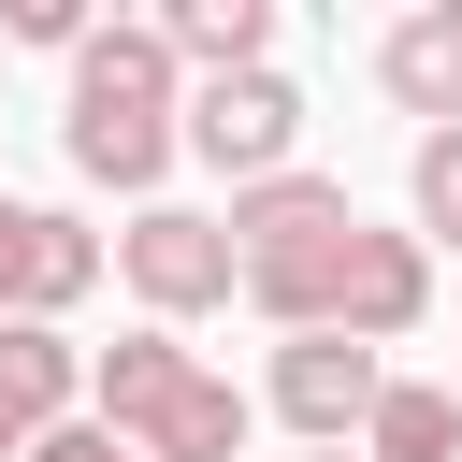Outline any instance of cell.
<instances>
[{"mask_svg":"<svg viewBox=\"0 0 462 462\" xmlns=\"http://www.w3.org/2000/svg\"><path fill=\"white\" fill-rule=\"evenodd\" d=\"M29 462H144V448H130V433H101V419H58Z\"/></svg>","mask_w":462,"mask_h":462,"instance_id":"cell-15","label":"cell"},{"mask_svg":"<svg viewBox=\"0 0 462 462\" xmlns=\"http://www.w3.org/2000/svg\"><path fill=\"white\" fill-rule=\"evenodd\" d=\"M0 29L43 43V58H87V0H0Z\"/></svg>","mask_w":462,"mask_h":462,"instance_id":"cell-14","label":"cell"},{"mask_svg":"<svg viewBox=\"0 0 462 462\" xmlns=\"http://www.w3.org/2000/svg\"><path fill=\"white\" fill-rule=\"evenodd\" d=\"M173 144H188V116H173V43H159V14H144V29H87V58H72V173H87V188H159Z\"/></svg>","mask_w":462,"mask_h":462,"instance_id":"cell-1","label":"cell"},{"mask_svg":"<svg viewBox=\"0 0 462 462\" xmlns=\"http://www.w3.org/2000/svg\"><path fill=\"white\" fill-rule=\"evenodd\" d=\"M72 390H87V346L43 332V318H0V462H29L72 419Z\"/></svg>","mask_w":462,"mask_h":462,"instance_id":"cell-8","label":"cell"},{"mask_svg":"<svg viewBox=\"0 0 462 462\" xmlns=\"http://www.w3.org/2000/svg\"><path fill=\"white\" fill-rule=\"evenodd\" d=\"M159 43H173V72H202V87L274 72V0H173V14H159Z\"/></svg>","mask_w":462,"mask_h":462,"instance_id":"cell-10","label":"cell"},{"mask_svg":"<svg viewBox=\"0 0 462 462\" xmlns=\"http://www.w3.org/2000/svg\"><path fill=\"white\" fill-rule=\"evenodd\" d=\"M346 245H361V202H346L332 173H274V188L231 202V260H245V303H260L274 332H318V318H332Z\"/></svg>","mask_w":462,"mask_h":462,"instance_id":"cell-2","label":"cell"},{"mask_svg":"<svg viewBox=\"0 0 462 462\" xmlns=\"http://www.w3.org/2000/svg\"><path fill=\"white\" fill-rule=\"evenodd\" d=\"M188 144L231 173V202L245 188H274V173H303V87L289 72H231V87H202L188 101Z\"/></svg>","mask_w":462,"mask_h":462,"instance_id":"cell-4","label":"cell"},{"mask_svg":"<svg viewBox=\"0 0 462 462\" xmlns=\"http://www.w3.org/2000/svg\"><path fill=\"white\" fill-rule=\"evenodd\" d=\"M419 231L462 245V130H419Z\"/></svg>","mask_w":462,"mask_h":462,"instance_id":"cell-13","label":"cell"},{"mask_svg":"<svg viewBox=\"0 0 462 462\" xmlns=\"http://www.w3.org/2000/svg\"><path fill=\"white\" fill-rule=\"evenodd\" d=\"M116 274L144 289V318H159V332L245 289V260H231V217H188V202H144V217L116 231Z\"/></svg>","mask_w":462,"mask_h":462,"instance_id":"cell-3","label":"cell"},{"mask_svg":"<svg viewBox=\"0 0 462 462\" xmlns=\"http://www.w3.org/2000/svg\"><path fill=\"white\" fill-rule=\"evenodd\" d=\"M188 375H202V361H188L173 332H116V346L87 361V390H101V433H144V419H159Z\"/></svg>","mask_w":462,"mask_h":462,"instance_id":"cell-11","label":"cell"},{"mask_svg":"<svg viewBox=\"0 0 462 462\" xmlns=\"http://www.w3.org/2000/svg\"><path fill=\"white\" fill-rule=\"evenodd\" d=\"M419 318H433V245L361 217V245H346V274H332V318H318V332H346V346H404Z\"/></svg>","mask_w":462,"mask_h":462,"instance_id":"cell-6","label":"cell"},{"mask_svg":"<svg viewBox=\"0 0 462 462\" xmlns=\"http://www.w3.org/2000/svg\"><path fill=\"white\" fill-rule=\"evenodd\" d=\"M101 289V231L87 217H58V202H0V318H72Z\"/></svg>","mask_w":462,"mask_h":462,"instance_id":"cell-5","label":"cell"},{"mask_svg":"<svg viewBox=\"0 0 462 462\" xmlns=\"http://www.w3.org/2000/svg\"><path fill=\"white\" fill-rule=\"evenodd\" d=\"M375 390H390V375H375V346H346V332H289V346H274V419L318 433V448H346V433L375 419Z\"/></svg>","mask_w":462,"mask_h":462,"instance_id":"cell-7","label":"cell"},{"mask_svg":"<svg viewBox=\"0 0 462 462\" xmlns=\"http://www.w3.org/2000/svg\"><path fill=\"white\" fill-rule=\"evenodd\" d=\"M318 462H346V448H318Z\"/></svg>","mask_w":462,"mask_h":462,"instance_id":"cell-16","label":"cell"},{"mask_svg":"<svg viewBox=\"0 0 462 462\" xmlns=\"http://www.w3.org/2000/svg\"><path fill=\"white\" fill-rule=\"evenodd\" d=\"M448 448H462V390L390 375V390H375V419H361V462H448Z\"/></svg>","mask_w":462,"mask_h":462,"instance_id":"cell-12","label":"cell"},{"mask_svg":"<svg viewBox=\"0 0 462 462\" xmlns=\"http://www.w3.org/2000/svg\"><path fill=\"white\" fill-rule=\"evenodd\" d=\"M375 87H390L404 116H433V130H462V0L404 14V29L375 43Z\"/></svg>","mask_w":462,"mask_h":462,"instance_id":"cell-9","label":"cell"}]
</instances>
